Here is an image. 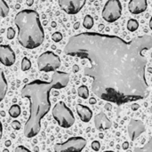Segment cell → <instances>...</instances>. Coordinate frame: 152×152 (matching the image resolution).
<instances>
[{
  "label": "cell",
  "mask_w": 152,
  "mask_h": 152,
  "mask_svg": "<svg viewBox=\"0 0 152 152\" xmlns=\"http://www.w3.org/2000/svg\"><path fill=\"white\" fill-rule=\"evenodd\" d=\"M151 49L150 35L126 41L114 35L83 32L69 37L64 53L88 61L84 74L93 79L97 97L122 105L149 96L145 53Z\"/></svg>",
  "instance_id": "1"
},
{
  "label": "cell",
  "mask_w": 152,
  "mask_h": 152,
  "mask_svg": "<svg viewBox=\"0 0 152 152\" xmlns=\"http://www.w3.org/2000/svg\"><path fill=\"white\" fill-rule=\"evenodd\" d=\"M69 81V73L56 70L53 74L50 82L37 79L22 87L21 97L29 101V117L24 126V135L27 138H33L40 132L41 120L51 108V91L66 87Z\"/></svg>",
  "instance_id": "2"
},
{
  "label": "cell",
  "mask_w": 152,
  "mask_h": 152,
  "mask_svg": "<svg viewBox=\"0 0 152 152\" xmlns=\"http://www.w3.org/2000/svg\"><path fill=\"white\" fill-rule=\"evenodd\" d=\"M14 23L18 28V41L21 46L35 49L42 45L45 33L37 12L30 9L22 10L16 14Z\"/></svg>",
  "instance_id": "3"
},
{
  "label": "cell",
  "mask_w": 152,
  "mask_h": 152,
  "mask_svg": "<svg viewBox=\"0 0 152 152\" xmlns=\"http://www.w3.org/2000/svg\"><path fill=\"white\" fill-rule=\"evenodd\" d=\"M53 117L58 125L63 128H69L75 123L73 112L67 107L63 102H57L53 109Z\"/></svg>",
  "instance_id": "4"
},
{
  "label": "cell",
  "mask_w": 152,
  "mask_h": 152,
  "mask_svg": "<svg viewBox=\"0 0 152 152\" xmlns=\"http://www.w3.org/2000/svg\"><path fill=\"white\" fill-rule=\"evenodd\" d=\"M37 66L40 71H56L61 66V60L58 55L51 51L43 53L37 59Z\"/></svg>",
  "instance_id": "5"
},
{
  "label": "cell",
  "mask_w": 152,
  "mask_h": 152,
  "mask_svg": "<svg viewBox=\"0 0 152 152\" xmlns=\"http://www.w3.org/2000/svg\"><path fill=\"white\" fill-rule=\"evenodd\" d=\"M122 14V5L119 0H108L102 9V16L107 22L117 21Z\"/></svg>",
  "instance_id": "6"
},
{
  "label": "cell",
  "mask_w": 152,
  "mask_h": 152,
  "mask_svg": "<svg viewBox=\"0 0 152 152\" xmlns=\"http://www.w3.org/2000/svg\"><path fill=\"white\" fill-rule=\"evenodd\" d=\"M86 145L83 137H71L66 142L54 145V152H81Z\"/></svg>",
  "instance_id": "7"
},
{
  "label": "cell",
  "mask_w": 152,
  "mask_h": 152,
  "mask_svg": "<svg viewBox=\"0 0 152 152\" xmlns=\"http://www.w3.org/2000/svg\"><path fill=\"white\" fill-rule=\"evenodd\" d=\"M62 11L68 14H77L85 6L86 0H58Z\"/></svg>",
  "instance_id": "8"
},
{
  "label": "cell",
  "mask_w": 152,
  "mask_h": 152,
  "mask_svg": "<svg viewBox=\"0 0 152 152\" xmlns=\"http://www.w3.org/2000/svg\"><path fill=\"white\" fill-rule=\"evenodd\" d=\"M146 131L145 124L139 119H131L128 126H127V132L129 138L131 141H135L142 134H143Z\"/></svg>",
  "instance_id": "9"
},
{
  "label": "cell",
  "mask_w": 152,
  "mask_h": 152,
  "mask_svg": "<svg viewBox=\"0 0 152 152\" xmlns=\"http://www.w3.org/2000/svg\"><path fill=\"white\" fill-rule=\"evenodd\" d=\"M0 62L6 67H10L15 62V53L9 45H0Z\"/></svg>",
  "instance_id": "10"
},
{
  "label": "cell",
  "mask_w": 152,
  "mask_h": 152,
  "mask_svg": "<svg viewBox=\"0 0 152 152\" xmlns=\"http://www.w3.org/2000/svg\"><path fill=\"white\" fill-rule=\"evenodd\" d=\"M94 126L96 129L104 131L110 129L112 126V122L104 112H100L94 117Z\"/></svg>",
  "instance_id": "11"
},
{
  "label": "cell",
  "mask_w": 152,
  "mask_h": 152,
  "mask_svg": "<svg viewBox=\"0 0 152 152\" xmlns=\"http://www.w3.org/2000/svg\"><path fill=\"white\" fill-rule=\"evenodd\" d=\"M148 8L147 0H130L128 4V10L133 14H140L145 12Z\"/></svg>",
  "instance_id": "12"
},
{
  "label": "cell",
  "mask_w": 152,
  "mask_h": 152,
  "mask_svg": "<svg viewBox=\"0 0 152 152\" xmlns=\"http://www.w3.org/2000/svg\"><path fill=\"white\" fill-rule=\"evenodd\" d=\"M76 110H77V113L79 118L83 122L87 123L92 119L93 111L87 106H85V105H82V104H77L76 106Z\"/></svg>",
  "instance_id": "13"
},
{
  "label": "cell",
  "mask_w": 152,
  "mask_h": 152,
  "mask_svg": "<svg viewBox=\"0 0 152 152\" xmlns=\"http://www.w3.org/2000/svg\"><path fill=\"white\" fill-rule=\"evenodd\" d=\"M7 88H8L7 81L5 79L3 69H0V102H2L5 97V94L7 93Z\"/></svg>",
  "instance_id": "14"
},
{
  "label": "cell",
  "mask_w": 152,
  "mask_h": 152,
  "mask_svg": "<svg viewBox=\"0 0 152 152\" xmlns=\"http://www.w3.org/2000/svg\"><path fill=\"white\" fill-rule=\"evenodd\" d=\"M21 113V110L20 107L17 104H13L12 106H11V108L9 109V115L12 118H18Z\"/></svg>",
  "instance_id": "15"
},
{
  "label": "cell",
  "mask_w": 152,
  "mask_h": 152,
  "mask_svg": "<svg viewBox=\"0 0 152 152\" xmlns=\"http://www.w3.org/2000/svg\"><path fill=\"white\" fill-rule=\"evenodd\" d=\"M77 94L82 99H87L89 97V89L86 86H80L77 89Z\"/></svg>",
  "instance_id": "16"
},
{
  "label": "cell",
  "mask_w": 152,
  "mask_h": 152,
  "mask_svg": "<svg viewBox=\"0 0 152 152\" xmlns=\"http://www.w3.org/2000/svg\"><path fill=\"white\" fill-rule=\"evenodd\" d=\"M9 13V6L4 0H0V16L4 18Z\"/></svg>",
  "instance_id": "17"
},
{
  "label": "cell",
  "mask_w": 152,
  "mask_h": 152,
  "mask_svg": "<svg viewBox=\"0 0 152 152\" xmlns=\"http://www.w3.org/2000/svg\"><path fill=\"white\" fill-rule=\"evenodd\" d=\"M139 28V22L135 19H130L127 21V29L131 32H134Z\"/></svg>",
  "instance_id": "18"
},
{
  "label": "cell",
  "mask_w": 152,
  "mask_h": 152,
  "mask_svg": "<svg viewBox=\"0 0 152 152\" xmlns=\"http://www.w3.org/2000/svg\"><path fill=\"white\" fill-rule=\"evenodd\" d=\"M94 19L91 15H86V17L84 18V21H83V26L86 28V29H91L94 26Z\"/></svg>",
  "instance_id": "19"
},
{
  "label": "cell",
  "mask_w": 152,
  "mask_h": 152,
  "mask_svg": "<svg viewBox=\"0 0 152 152\" xmlns=\"http://www.w3.org/2000/svg\"><path fill=\"white\" fill-rule=\"evenodd\" d=\"M30 67H31L30 61L27 57H24L21 61V70H23V71L28 70L30 69Z\"/></svg>",
  "instance_id": "20"
},
{
  "label": "cell",
  "mask_w": 152,
  "mask_h": 152,
  "mask_svg": "<svg viewBox=\"0 0 152 152\" xmlns=\"http://www.w3.org/2000/svg\"><path fill=\"white\" fill-rule=\"evenodd\" d=\"M52 39L54 41V42H60L61 39H62V35L61 32H54L53 35H52Z\"/></svg>",
  "instance_id": "21"
},
{
  "label": "cell",
  "mask_w": 152,
  "mask_h": 152,
  "mask_svg": "<svg viewBox=\"0 0 152 152\" xmlns=\"http://www.w3.org/2000/svg\"><path fill=\"white\" fill-rule=\"evenodd\" d=\"M6 37H7V38L10 39V40L12 39V38H14V37H15V31H14V29H13L12 27H10V28H7Z\"/></svg>",
  "instance_id": "22"
},
{
  "label": "cell",
  "mask_w": 152,
  "mask_h": 152,
  "mask_svg": "<svg viewBox=\"0 0 152 152\" xmlns=\"http://www.w3.org/2000/svg\"><path fill=\"white\" fill-rule=\"evenodd\" d=\"M92 149L94 151H98L100 149H101V143L98 142V141H94L92 142Z\"/></svg>",
  "instance_id": "23"
},
{
  "label": "cell",
  "mask_w": 152,
  "mask_h": 152,
  "mask_svg": "<svg viewBox=\"0 0 152 152\" xmlns=\"http://www.w3.org/2000/svg\"><path fill=\"white\" fill-rule=\"evenodd\" d=\"M12 127L14 130H20V127H21V125H20V123L19 121L14 120V121L12 122Z\"/></svg>",
  "instance_id": "24"
},
{
  "label": "cell",
  "mask_w": 152,
  "mask_h": 152,
  "mask_svg": "<svg viewBox=\"0 0 152 152\" xmlns=\"http://www.w3.org/2000/svg\"><path fill=\"white\" fill-rule=\"evenodd\" d=\"M14 152H31L29 150H28L26 147H24V146H18V147H16V149H15V151Z\"/></svg>",
  "instance_id": "25"
},
{
  "label": "cell",
  "mask_w": 152,
  "mask_h": 152,
  "mask_svg": "<svg viewBox=\"0 0 152 152\" xmlns=\"http://www.w3.org/2000/svg\"><path fill=\"white\" fill-rule=\"evenodd\" d=\"M131 109H132V110L136 111V110H138L140 109V105H139L138 103H132V105H131Z\"/></svg>",
  "instance_id": "26"
},
{
  "label": "cell",
  "mask_w": 152,
  "mask_h": 152,
  "mask_svg": "<svg viewBox=\"0 0 152 152\" xmlns=\"http://www.w3.org/2000/svg\"><path fill=\"white\" fill-rule=\"evenodd\" d=\"M122 148H123V150H128V148H129V142H123V144H122Z\"/></svg>",
  "instance_id": "27"
},
{
  "label": "cell",
  "mask_w": 152,
  "mask_h": 152,
  "mask_svg": "<svg viewBox=\"0 0 152 152\" xmlns=\"http://www.w3.org/2000/svg\"><path fill=\"white\" fill-rule=\"evenodd\" d=\"M104 107H105V109H106L107 110H109V111H110V110H111V109H112V106H111L110 102H108V103H106Z\"/></svg>",
  "instance_id": "28"
},
{
  "label": "cell",
  "mask_w": 152,
  "mask_h": 152,
  "mask_svg": "<svg viewBox=\"0 0 152 152\" xmlns=\"http://www.w3.org/2000/svg\"><path fill=\"white\" fill-rule=\"evenodd\" d=\"M72 70H73V72H74V73H77V72H78V70H79V67H78L77 64H75V65L73 66V69H72Z\"/></svg>",
  "instance_id": "29"
},
{
  "label": "cell",
  "mask_w": 152,
  "mask_h": 152,
  "mask_svg": "<svg viewBox=\"0 0 152 152\" xmlns=\"http://www.w3.org/2000/svg\"><path fill=\"white\" fill-rule=\"evenodd\" d=\"M89 103L90 104H95L96 103V99L95 98H90L89 99Z\"/></svg>",
  "instance_id": "30"
},
{
  "label": "cell",
  "mask_w": 152,
  "mask_h": 152,
  "mask_svg": "<svg viewBox=\"0 0 152 152\" xmlns=\"http://www.w3.org/2000/svg\"><path fill=\"white\" fill-rule=\"evenodd\" d=\"M2 134H3V126H2V123L0 121V139L2 138Z\"/></svg>",
  "instance_id": "31"
},
{
  "label": "cell",
  "mask_w": 152,
  "mask_h": 152,
  "mask_svg": "<svg viewBox=\"0 0 152 152\" xmlns=\"http://www.w3.org/2000/svg\"><path fill=\"white\" fill-rule=\"evenodd\" d=\"M33 3H34V0H27V4H28V5H32L33 4Z\"/></svg>",
  "instance_id": "32"
},
{
  "label": "cell",
  "mask_w": 152,
  "mask_h": 152,
  "mask_svg": "<svg viewBox=\"0 0 152 152\" xmlns=\"http://www.w3.org/2000/svg\"><path fill=\"white\" fill-rule=\"evenodd\" d=\"M79 25H80L79 22H76V23L74 24V28H75V29H77V28H79Z\"/></svg>",
  "instance_id": "33"
},
{
  "label": "cell",
  "mask_w": 152,
  "mask_h": 152,
  "mask_svg": "<svg viewBox=\"0 0 152 152\" xmlns=\"http://www.w3.org/2000/svg\"><path fill=\"white\" fill-rule=\"evenodd\" d=\"M4 145H5L6 147H9V146L11 145V142H10V141H6L5 143H4Z\"/></svg>",
  "instance_id": "34"
},
{
  "label": "cell",
  "mask_w": 152,
  "mask_h": 152,
  "mask_svg": "<svg viewBox=\"0 0 152 152\" xmlns=\"http://www.w3.org/2000/svg\"><path fill=\"white\" fill-rule=\"evenodd\" d=\"M150 28H151V29L152 31V16L151 18V20H150Z\"/></svg>",
  "instance_id": "35"
},
{
  "label": "cell",
  "mask_w": 152,
  "mask_h": 152,
  "mask_svg": "<svg viewBox=\"0 0 152 152\" xmlns=\"http://www.w3.org/2000/svg\"><path fill=\"white\" fill-rule=\"evenodd\" d=\"M102 28H104V26H103V25H100V27H99V28H100V29H102Z\"/></svg>",
  "instance_id": "36"
},
{
  "label": "cell",
  "mask_w": 152,
  "mask_h": 152,
  "mask_svg": "<svg viewBox=\"0 0 152 152\" xmlns=\"http://www.w3.org/2000/svg\"><path fill=\"white\" fill-rule=\"evenodd\" d=\"M35 151L38 152V149H37V148H35Z\"/></svg>",
  "instance_id": "37"
},
{
  "label": "cell",
  "mask_w": 152,
  "mask_h": 152,
  "mask_svg": "<svg viewBox=\"0 0 152 152\" xmlns=\"http://www.w3.org/2000/svg\"><path fill=\"white\" fill-rule=\"evenodd\" d=\"M100 137H101V138H103V134H100Z\"/></svg>",
  "instance_id": "38"
},
{
  "label": "cell",
  "mask_w": 152,
  "mask_h": 152,
  "mask_svg": "<svg viewBox=\"0 0 152 152\" xmlns=\"http://www.w3.org/2000/svg\"><path fill=\"white\" fill-rule=\"evenodd\" d=\"M53 27H55V22H53Z\"/></svg>",
  "instance_id": "39"
},
{
  "label": "cell",
  "mask_w": 152,
  "mask_h": 152,
  "mask_svg": "<svg viewBox=\"0 0 152 152\" xmlns=\"http://www.w3.org/2000/svg\"><path fill=\"white\" fill-rule=\"evenodd\" d=\"M3 152H9V151H8V150H4Z\"/></svg>",
  "instance_id": "40"
},
{
  "label": "cell",
  "mask_w": 152,
  "mask_h": 152,
  "mask_svg": "<svg viewBox=\"0 0 152 152\" xmlns=\"http://www.w3.org/2000/svg\"><path fill=\"white\" fill-rule=\"evenodd\" d=\"M104 152H115V151H104Z\"/></svg>",
  "instance_id": "41"
},
{
  "label": "cell",
  "mask_w": 152,
  "mask_h": 152,
  "mask_svg": "<svg viewBox=\"0 0 152 152\" xmlns=\"http://www.w3.org/2000/svg\"><path fill=\"white\" fill-rule=\"evenodd\" d=\"M151 114H152V106L151 107Z\"/></svg>",
  "instance_id": "42"
},
{
  "label": "cell",
  "mask_w": 152,
  "mask_h": 152,
  "mask_svg": "<svg viewBox=\"0 0 152 152\" xmlns=\"http://www.w3.org/2000/svg\"><path fill=\"white\" fill-rule=\"evenodd\" d=\"M41 1H42V2H44V1H45V0H41Z\"/></svg>",
  "instance_id": "43"
},
{
  "label": "cell",
  "mask_w": 152,
  "mask_h": 152,
  "mask_svg": "<svg viewBox=\"0 0 152 152\" xmlns=\"http://www.w3.org/2000/svg\"><path fill=\"white\" fill-rule=\"evenodd\" d=\"M151 56H152V54H151Z\"/></svg>",
  "instance_id": "44"
}]
</instances>
